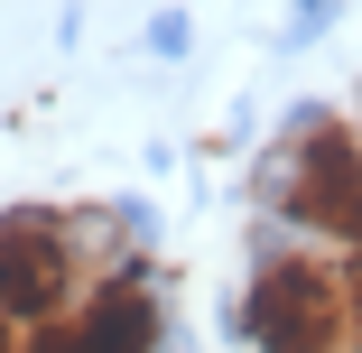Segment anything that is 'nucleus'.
I'll list each match as a JSON object with an SVG mask.
<instances>
[{
	"label": "nucleus",
	"mask_w": 362,
	"mask_h": 353,
	"mask_svg": "<svg viewBox=\"0 0 362 353\" xmlns=\"http://www.w3.org/2000/svg\"><path fill=\"white\" fill-rule=\"evenodd\" d=\"M260 204L279 224H298V242L362 260V130L334 121V112L288 121L269 168H260Z\"/></svg>",
	"instance_id": "f03ea898"
},
{
	"label": "nucleus",
	"mask_w": 362,
	"mask_h": 353,
	"mask_svg": "<svg viewBox=\"0 0 362 353\" xmlns=\"http://www.w3.org/2000/svg\"><path fill=\"white\" fill-rule=\"evenodd\" d=\"M242 325L260 353H353V279L316 242H269L251 260Z\"/></svg>",
	"instance_id": "7ed1b4c3"
},
{
	"label": "nucleus",
	"mask_w": 362,
	"mask_h": 353,
	"mask_svg": "<svg viewBox=\"0 0 362 353\" xmlns=\"http://www.w3.org/2000/svg\"><path fill=\"white\" fill-rule=\"evenodd\" d=\"M0 353H28V335H19V325H10V316H0Z\"/></svg>",
	"instance_id": "423d86ee"
},
{
	"label": "nucleus",
	"mask_w": 362,
	"mask_h": 353,
	"mask_svg": "<svg viewBox=\"0 0 362 353\" xmlns=\"http://www.w3.org/2000/svg\"><path fill=\"white\" fill-rule=\"evenodd\" d=\"M344 279H353V353H362V260H344Z\"/></svg>",
	"instance_id": "39448f33"
},
{
	"label": "nucleus",
	"mask_w": 362,
	"mask_h": 353,
	"mask_svg": "<svg viewBox=\"0 0 362 353\" xmlns=\"http://www.w3.org/2000/svg\"><path fill=\"white\" fill-rule=\"evenodd\" d=\"M28 353H168V298H158V270H149V260H121L65 325L28 335Z\"/></svg>",
	"instance_id": "20e7f679"
},
{
	"label": "nucleus",
	"mask_w": 362,
	"mask_h": 353,
	"mask_svg": "<svg viewBox=\"0 0 362 353\" xmlns=\"http://www.w3.org/2000/svg\"><path fill=\"white\" fill-rule=\"evenodd\" d=\"M121 260H130V242H121L112 214H84V204H10L0 214V316L19 335H47Z\"/></svg>",
	"instance_id": "f257e3e1"
}]
</instances>
